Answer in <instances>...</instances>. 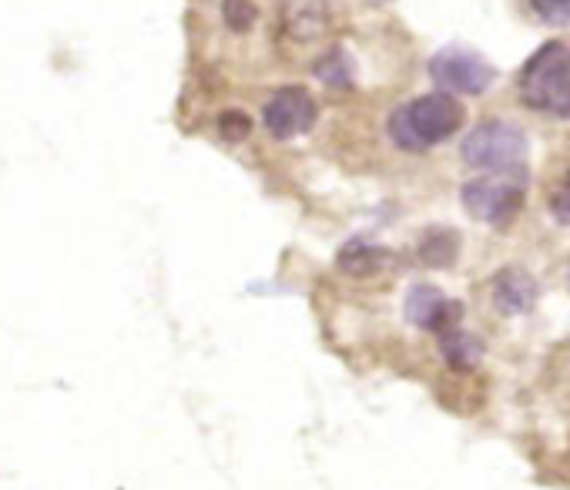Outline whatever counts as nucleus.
<instances>
[{"mask_svg":"<svg viewBox=\"0 0 570 490\" xmlns=\"http://www.w3.org/2000/svg\"><path fill=\"white\" fill-rule=\"evenodd\" d=\"M340 270L346 276H356V280H370V276H380L383 270H390L393 256L386 249H380V245H370V242H350L343 245L340 253Z\"/></svg>","mask_w":570,"mask_h":490,"instance_id":"obj_10","label":"nucleus"},{"mask_svg":"<svg viewBox=\"0 0 570 490\" xmlns=\"http://www.w3.org/2000/svg\"><path fill=\"white\" fill-rule=\"evenodd\" d=\"M440 350H443V356H446V363L453 370H473L480 363V356H483V343L473 333H466L463 326L443 330L440 333Z\"/></svg>","mask_w":570,"mask_h":490,"instance_id":"obj_11","label":"nucleus"},{"mask_svg":"<svg viewBox=\"0 0 570 490\" xmlns=\"http://www.w3.org/2000/svg\"><path fill=\"white\" fill-rule=\"evenodd\" d=\"M403 310H406V320L413 326L433 330V333L453 330L463 320V306L456 300H446L436 286H413Z\"/></svg>","mask_w":570,"mask_h":490,"instance_id":"obj_7","label":"nucleus"},{"mask_svg":"<svg viewBox=\"0 0 570 490\" xmlns=\"http://www.w3.org/2000/svg\"><path fill=\"white\" fill-rule=\"evenodd\" d=\"M316 75H320L326 85H333V88H350V85H353V68H350L346 55H340V51H333L326 61H320V65H316Z\"/></svg>","mask_w":570,"mask_h":490,"instance_id":"obj_15","label":"nucleus"},{"mask_svg":"<svg viewBox=\"0 0 570 490\" xmlns=\"http://www.w3.org/2000/svg\"><path fill=\"white\" fill-rule=\"evenodd\" d=\"M463 118L466 111L453 95L446 91L420 95L390 115V138L403 151H430L446 138H453L463 128Z\"/></svg>","mask_w":570,"mask_h":490,"instance_id":"obj_1","label":"nucleus"},{"mask_svg":"<svg viewBox=\"0 0 570 490\" xmlns=\"http://www.w3.org/2000/svg\"><path fill=\"white\" fill-rule=\"evenodd\" d=\"M533 303H537V283H533V276L527 270L510 266V270L497 273V280H493V306H497V313L523 316V313L533 310Z\"/></svg>","mask_w":570,"mask_h":490,"instance_id":"obj_9","label":"nucleus"},{"mask_svg":"<svg viewBox=\"0 0 570 490\" xmlns=\"http://www.w3.org/2000/svg\"><path fill=\"white\" fill-rule=\"evenodd\" d=\"M420 263L433 270H446L460 256V235L453 228H430L420 242Z\"/></svg>","mask_w":570,"mask_h":490,"instance_id":"obj_12","label":"nucleus"},{"mask_svg":"<svg viewBox=\"0 0 570 490\" xmlns=\"http://www.w3.org/2000/svg\"><path fill=\"white\" fill-rule=\"evenodd\" d=\"M282 35L296 45H316L330 31V4L326 0H282L278 8Z\"/></svg>","mask_w":570,"mask_h":490,"instance_id":"obj_8","label":"nucleus"},{"mask_svg":"<svg viewBox=\"0 0 570 490\" xmlns=\"http://www.w3.org/2000/svg\"><path fill=\"white\" fill-rule=\"evenodd\" d=\"M222 18L228 31L248 35L258 21V8H255V0H222Z\"/></svg>","mask_w":570,"mask_h":490,"instance_id":"obj_13","label":"nucleus"},{"mask_svg":"<svg viewBox=\"0 0 570 490\" xmlns=\"http://www.w3.org/2000/svg\"><path fill=\"white\" fill-rule=\"evenodd\" d=\"M215 128H218V135H222L225 141H245V138L252 135V118H248L245 111L228 108V111L218 115Z\"/></svg>","mask_w":570,"mask_h":490,"instance_id":"obj_16","label":"nucleus"},{"mask_svg":"<svg viewBox=\"0 0 570 490\" xmlns=\"http://www.w3.org/2000/svg\"><path fill=\"white\" fill-rule=\"evenodd\" d=\"M530 14L550 28H570V0H523Z\"/></svg>","mask_w":570,"mask_h":490,"instance_id":"obj_14","label":"nucleus"},{"mask_svg":"<svg viewBox=\"0 0 570 490\" xmlns=\"http://www.w3.org/2000/svg\"><path fill=\"white\" fill-rule=\"evenodd\" d=\"M316 118H320V108H316L313 95L306 88H293V85L278 88L262 108V121H265L268 135L282 138V141L313 131Z\"/></svg>","mask_w":570,"mask_h":490,"instance_id":"obj_6","label":"nucleus"},{"mask_svg":"<svg viewBox=\"0 0 570 490\" xmlns=\"http://www.w3.org/2000/svg\"><path fill=\"white\" fill-rule=\"evenodd\" d=\"M527 135L510 125V121H483L476 125L463 145H460V155L470 168H480V171H510V168H523L527 161Z\"/></svg>","mask_w":570,"mask_h":490,"instance_id":"obj_4","label":"nucleus"},{"mask_svg":"<svg viewBox=\"0 0 570 490\" xmlns=\"http://www.w3.org/2000/svg\"><path fill=\"white\" fill-rule=\"evenodd\" d=\"M527 168H510V171H483L480 178L466 182L460 198H463V208L476 218V222H487L493 228H503L510 225L520 208H523V198H527Z\"/></svg>","mask_w":570,"mask_h":490,"instance_id":"obj_3","label":"nucleus"},{"mask_svg":"<svg viewBox=\"0 0 570 490\" xmlns=\"http://www.w3.org/2000/svg\"><path fill=\"white\" fill-rule=\"evenodd\" d=\"M520 101L550 118H570V45L550 41L530 55L517 78Z\"/></svg>","mask_w":570,"mask_h":490,"instance_id":"obj_2","label":"nucleus"},{"mask_svg":"<svg viewBox=\"0 0 570 490\" xmlns=\"http://www.w3.org/2000/svg\"><path fill=\"white\" fill-rule=\"evenodd\" d=\"M430 78L440 85L446 95H483L497 81V68L470 48H443L430 58Z\"/></svg>","mask_w":570,"mask_h":490,"instance_id":"obj_5","label":"nucleus"}]
</instances>
